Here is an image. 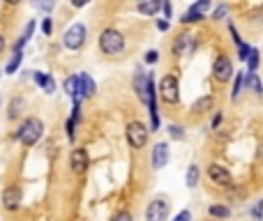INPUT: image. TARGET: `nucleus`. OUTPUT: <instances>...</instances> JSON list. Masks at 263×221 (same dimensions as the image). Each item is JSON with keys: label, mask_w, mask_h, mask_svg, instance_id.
<instances>
[{"label": "nucleus", "mask_w": 263, "mask_h": 221, "mask_svg": "<svg viewBox=\"0 0 263 221\" xmlns=\"http://www.w3.org/2000/svg\"><path fill=\"white\" fill-rule=\"evenodd\" d=\"M42 132H44V125H42L40 118H28V120L23 122L19 129H16L14 138H16V141H21L26 147H33L35 143L42 138Z\"/></svg>", "instance_id": "nucleus-1"}, {"label": "nucleus", "mask_w": 263, "mask_h": 221, "mask_svg": "<svg viewBox=\"0 0 263 221\" xmlns=\"http://www.w3.org/2000/svg\"><path fill=\"white\" fill-rule=\"evenodd\" d=\"M100 48L106 55H118L122 48H125V37H122V33L113 30V28L102 30V35H100Z\"/></svg>", "instance_id": "nucleus-2"}, {"label": "nucleus", "mask_w": 263, "mask_h": 221, "mask_svg": "<svg viewBox=\"0 0 263 221\" xmlns=\"http://www.w3.org/2000/svg\"><path fill=\"white\" fill-rule=\"evenodd\" d=\"M62 42H65V46L69 51H79L83 46V42H86V26L83 23H74V26H69L62 35Z\"/></svg>", "instance_id": "nucleus-3"}, {"label": "nucleus", "mask_w": 263, "mask_h": 221, "mask_svg": "<svg viewBox=\"0 0 263 221\" xmlns=\"http://www.w3.org/2000/svg\"><path fill=\"white\" fill-rule=\"evenodd\" d=\"M159 97L166 104H178L180 101V88H178V79H175L173 74L162 79V83H159Z\"/></svg>", "instance_id": "nucleus-4"}, {"label": "nucleus", "mask_w": 263, "mask_h": 221, "mask_svg": "<svg viewBox=\"0 0 263 221\" xmlns=\"http://www.w3.org/2000/svg\"><path fill=\"white\" fill-rule=\"evenodd\" d=\"M127 141L134 150H141L148 141V127L143 122H129L127 125Z\"/></svg>", "instance_id": "nucleus-5"}, {"label": "nucleus", "mask_w": 263, "mask_h": 221, "mask_svg": "<svg viewBox=\"0 0 263 221\" xmlns=\"http://www.w3.org/2000/svg\"><path fill=\"white\" fill-rule=\"evenodd\" d=\"M212 76H215L219 83L231 81V76H233V65H231V60L226 55H219L215 60V65H212Z\"/></svg>", "instance_id": "nucleus-6"}, {"label": "nucleus", "mask_w": 263, "mask_h": 221, "mask_svg": "<svg viewBox=\"0 0 263 221\" xmlns=\"http://www.w3.org/2000/svg\"><path fill=\"white\" fill-rule=\"evenodd\" d=\"M169 217V203L164 198H155L146 210V219L148 221H166Z\"/></svg>", "instance_id": "nucleus-7"}, {"label": "nucleus", "mask_w": 263, "mask_h": 221, "mask_svg": "<svg viewBox=\"0 0 263 221\" xmlns=\"http://www.w3.org/2000/svg\"><path fill=\"white\" fill-rule=\"evenodd\" d=\"M194 48H196V37L189 33L180 35V37L173 42V53L175 55H192Z\"/></svg>", "instance_id": "nucleus-8"}, {"label": "nucleus", "mask_w": 263, "mask_h": 221, "mask_svg": "<svg viewBox=\"0 0 263 221\" xmlns=\"http://www.w3.org/2000/svg\"><path fill=\"white\" fill-rule=\"evenodd\" d=\"M208 177L219 187H231V173L222 164H210L208 166Z\"/></svg>", "instance_id": "nucleus-9"}, {"label": "nucleus", "mask_w": 263, "mask_h": 221, "mask_svg": "<svg viewBox=\"0 0 263 221\" xmlns=\"http://www.w3.org/2000/svg\"><path fill=\"white\" fill-rule=\"evenodd\" d=\"M169 157H171V150H169V143H157L153 147V168H162L169 164Z\"/></svg>", "instance_id": "nucleus-10"}, {"label": "nucleus", "mask_w": 263, "mask_h": 221, "mask_svg": "<svg viewBox=\"0 0 263 221\" xmlns=\"http://www.w3.org/2000/svg\"><path fill=\"white\" fill-rule=\"evenodd\" d=\"M2 205L7 210H19L21 208V189L19 187H7L2 191Z\"/></svg>", "instance_id": "nucleus-11"}, {"label": "nucleus", "mask_w": 263, "mask_h": 221, "mask_svg": "<svg viewBox=\"0 0 263 221\" xmlns=\"http://www.w3.org/2000/svg\"><path fill=\"white\" fill-rule=\"evenodd\" d=\"M69 159H72V171H74V173H83V171L88 168V161H90V157H88V152L83 150V147H76Z\"/></svg>", "instance_id": "nucleus-12"}, {"label": "nucleus", "mask_w": 263, "mask_h": 221, "mask_svg": "<svg viewBox=\"0 0 263 221\" xmlns=\"http://www.w3.org/2000/svg\"><path fill=\"white\" fill-rule=\"evenodd\" d=\"M136 9L141 14H146V16H153V14H157L162 9V2H159V0H143V2L136 5Z\"/></svg>", "instance_id": "nucleus-13"}, {"label": "nucleus", "mask_w": 263, "mask_h": 221, "mask_svg": "<svg viewBox=\"0 0 263 221\" xmlns=\"http://www.w3.org/2000/svg\"><path fill=\"white\" fill-rule=\"evenodd\" d=\"M33 76H35V81L44 88V92H47V94L55 92V81L51 79V76H47V74H42V72H33Z\"/></svg>", "instance_id": "nucleus-14"}, {"label": "nucleus", "mask_w": 263, "mask_h": 221, "mask_svg": "<svg viewBox=\"0 0 263 221\" xmlns=\"http://www.w3.org/2000/svg\"><path fill=\"white\" fill-rule=\"evenodd\" d=\"M212 106H215V99H212V97H201V99L194 101L192 111H194V113H208V111H212Z\"/></svg>", "instance_id": "nucleus-15"}, {"label": "nucleus", "mask_w": 263, "mask_h": 221, "mask_svg": "<svg viewBox=\"0 0 263 221\" xmlns=\"http://www.w3.org/2000/svg\"><path fill=\"white\" fill-rule=\"evenodd\" d=\"M79 81H81V94H83V97H93V94H95V81L90 79L88 74H81Z\"/></svg>", "instance_id": "nucleus-16"}, {"label": "nucleus", "mask_w": 263, "mask_h": 221, "mask_svg": "<svg viewBox=\"0 0 263 221\" xmlns=\"http://www.w3.org/2000/svg\"><path fill=\"white\" fill-rule=\"evenodd\" d=\"M245 86L252 88L257 94H263V86H261V81L257 79V74H252V72L245 74Z\"/></svg>", "instance_id": "nucleus-17"}, {"label": "nucleus", "mask_w": 263, "mask_h": 221, "mask_svg": "<svg viewBox=\"0 0 263 221\" xmlns=\"http://www.w3.org/2000/svg\"><path fill=\"white\" fill-rule=\"evenodd\" d=\"M208 215L215 217V219H229L231 217V210L226 205H210L208 208Z\"/></svg>", "instance_id": "nucleus-18"}, {"label": "nucleus", "mask_w": 263, "mask_h": 221, "mask_svg": "<svg viewBox=\"0 0 263 221\" xmlns=\"http://www.w3.org/2000/svg\"><path fill=\"white\" fill-rule=\"evenodd\" d=\"M199 177H201V173H199V166H196V164H192V166L187 168V187L194 189L196 184H199Z\"/></svg>", "instance_id": "nucleus-19"}, {"label": "nucleus", "mask_w": 263, "mask_h": 221, "mask_svg": "<svg viewBox=\"0 0 263 221\" xmlns=\"http://www.w3.org/2000/svg\"><path fill=\"white\" fill-rule=\"evenodd\" d=\"M243 86H245V74L236 72V81H233V92H231V99H238V94L243 92Z\"/></svg>", "instance_id": "nucleus-20"}, {"label": "nucleus", "mask_w": 263, "mask_h": 221, "mask_svg": "<svg viewBox=\"0 0 263 221\" xmlns=\"http://www.w3.org/2000/svg\"><path fill=\"white\" fill-rule=\"evenodd\" d=\"M35 33V21H30V23H28L26 26V30H23V35H21L19 37V44H16V51H21V48H23V44H26L28 40H30V35Z\"/></svg>", "instance_id": "nucleus-21"}, {"label": "nucleus", "mask_w": 263, "mask_h": 221, "mask_svg": "<svg viewBox=\"0 0 263 221\" xmlns=\"http://www.w3.org/2000/svg\"><path fill=\"white\" fill-rule=\"evenodd\" d=\"M21 60H23V55H21V51H16V53H14V58L9 60V65H7V74L16 72V69H19V65H21Z\"/></svg>", "instance_id": "nucleus-22"}, {"label": "nucleus", "mask_w": 263, "mask_h": 221, "mask_svg": "<svg viewBox=\"0 0 263 221\" xmlns=\"http://www.w3.org/2000/svg\"><path fill=\"white\" fill-rule=\"evenodd\" d=\"M259 62H261V60H259V51H257V48H252V55H250V60H247V67H250V72H252V74L257 72Z\"/></svg>", "instance_id": "nucleus-23"}, {"label": "nucleus", "mask_w": 263, "mask_h": 221, "mask_svg": "<svg viewBox=\"0 0 263 221\" xmlns=\"http://www.w3.org/2000/svg\"><path fill=\"white\" fill-rule=\"evenodd\" d=\"M203 19V14H199V12H192V9H189L187 14H185V16H182V23H196V21H201Z\"/></svg>", "instance_id": "nucleus-24"}, {"label": "nucleus", "mask_w": 263, "mask_h": 221, "mask_svg": "<svg viewBox=\"0 0 263 221\" xmlns=\"http://www.w3.org/2000/svg\"><path fill=\"white\" fill-rule=\"evenodd\" d=\"M252 217H254V221H263V201L254 203V208H252Z\"/></svg>", "instance_id": "nucleus-25"}, {"label": "nucleus", "mask_w": 263, "mask_h": 221, "mask_svg": "<svg viewBox=\"0 0 263 221\" xmlns=\"http://www.w3.org/2000/svg\"><path fill=\"white\" fill-rule=\"evenodd\" d=\"M169 134H171V138L180 141V138H185V129L178 127V125H171V127H169Z\"/></svg>", "instance_id": "nucleus-26"}, {"label": "nucleus", "mask_w": 263, "mask_h": 221, "mask_svg": "<svg viewBox=\"0 0 263 221\" xmlns=\"http://www.w3.org/2000/svg\"><path fill=\"white\" fill-rule=\"evenodd\" d=\"M250 55H252V48L247 46V44H243V46H238V58L243 62H247L250 60Z\"/></svg>", "instance_id": "nucleus-27"}, {"label": "nucleus", "mask_w": 263, "mask_h": 221, "mask_svg": "<svg viewBox=\"0 0 263 221\" xmlns=\"http://www.w3.org/2000/svg\"><path fill=\"white\" fill-rule=\"evenodd\" d=\"M189 9H192V12H199V14H203V12H206V9H210V2H208V0H201V2H194V5L189 7Z\"/></svg>", "instance_id": "nucleus-28"}, {"label": "nucleus", "mask_w": 263, "mask_h": 221, "mask_svg": "<svg viewBox=\"0 0 263 221\" xmlns=\"http://www.w3.org/2000/svg\"><path fill=\"white\" fill-rule=\"evenodd\" d=\"M226 14H229V5H219V7L215 9V12H212V19L219 21V19H224Z\"/></svg>", "instance_id": "nucleus-29"}, {"label": "nucleus", "mask_w": 263, "mask_h": 221, "mask_svg": "<svg viewBox=\"0 0 263 221\" xmlns=\"http://www.w3.org/2000/svg\"><path fill=\"white\" fill-rule=\"evenodd\" d=\"M19 108H21V99H16V101H12V104H9V118H16V115H19V113H21Z\"/></svg>", "instance_id": "nucleus-30"}, {"label": "nucleus", "mask_w": 263, "mask_h": 221, "mask_svg": "<svg viewBox=\"0 0 263 221\" xmlns=\"http://www.w3.org/2000/svg\"><path fill=\"white\" fill-rule=\"evenodd\" d=\"M42 33H44V35H51V33H53V23H51V19H44V21H42Z\"/></svg>", "instance_id": "nucleus-31"}, {"label": "nucleus", "mask_w": 263, "mask_h": 221, "mask_svg": "<svg viewBox=\"0 0 263 221\" xmlns=\"http://www.w3.org/2000/svg\"><path fill=\"white\" fill-rule=\"evenodd\" d=\"M173 221H192V212H189V210H182V212H178V215H175Z\"/></svg>", "instance_id": "nucleus-32"}, {"label": "nucleus", "mask_w": 263, "mask_h": 221, "mask_svg": "<svg viewBox=\"0 0 263 221\" xmlns=\"http://www.w3.org/2000/svg\"><path fill=\"white\" fill-rule=\"evenodd\" d=\"M157 58H159V53H157V51H148V53H146V62H150V65H155Z\"/></svg>", "instance_id": "nucleus-33"}, {"label": "nucleus", "mask_w": 263, "mask_h": 221, "mask_svg": "<svg viewBox=\"0 0 263 221\" xmlns=\"http://www.w3.org/2000/svg\"><path fill=\"white\" fill-rule=\"evenodd\" d=\"M113 221H132V215L129 212H120V215H115Z\"/></svg>", "instance_id": "nucleus-34"}, {"label": "nucleus", "mask_w": 263, "mask_h": 221, "mask_svg": "<svg viewBox=\"0 0 263 221\" xmlns=\"http://www.w3.org/2000/svg\"><path fill=\"white\" fill-rule=\"evenodd\" d=\"M37 7H40L42 12H51V9H53V2H40Z\"/></svg>", "instance_id": "nucleus-35"}, {"label": "nucleus", "mask_w": 263, "mask_h": 221, "mask_svg": "<svg viewBox=\"0 0 263 221\" xmlns=\"http://www.w3.org/2000/svg\"><path fill=\"white\" fill-rule=\"evenodd\" d=\"M157 28H159L162 33H164V30H169V21H162V19H159V21H157Z\"/></svg>", "instance_id": "nucleus-36"}, {"label": "nucleus", "mask_w": 263, "mask_h": 221, "mask_svg": "<svg viewBox=\"0 0 263 221\" xmlns=\"http://www.w3.org/2000/svg\"><path fill=\"white\" fill-rule=\"evenodd\" d=\"M219 122H222V113H217L215 118H212V129H217V127H219Z\"/></svg>", "instance_id": "nucleus-37"}, {"label": "nucleus", "mask_w": 263, "mask_h": 221, "mask_svg": "<svg viewBox=\"0 0 263 221\" xmlns=\"http://www.w3.org/2000/svg\"><path fill=\"white\" fill-rule=\"evenodd\" d=\"M2 51H5V37L0 35V53H2Z\"/></svg>", "instance_id": "nucleus-38"}, {"label": "nucleus", "mask_w": 263, "mask_h": 221, "mask_svg": "<svg viewBox=\"0 0 263 221\" xmlns=\"http://www.w3.org/2000/svg\"><path fill=\"white\" fill-rule=\"evenodd\" d=\"M164 12H166V16H171V5L169 2H164Z\"/></svg>", "instance_id": "nucleus-39"}, {"label": "nucleus", "mask_w": 263, "mask_h": 221, "mask_svg": "<svg viewBox=\"0 0 263 221\" xmlns=\"http://www.w3.org/2000/svg\"><path fill=\"white\" fill-rule=\"evenodd\" d=\"M0 74H2V72H0Z\"/></svg>", "instance_id": "nucleus-40"}]
</instances>
